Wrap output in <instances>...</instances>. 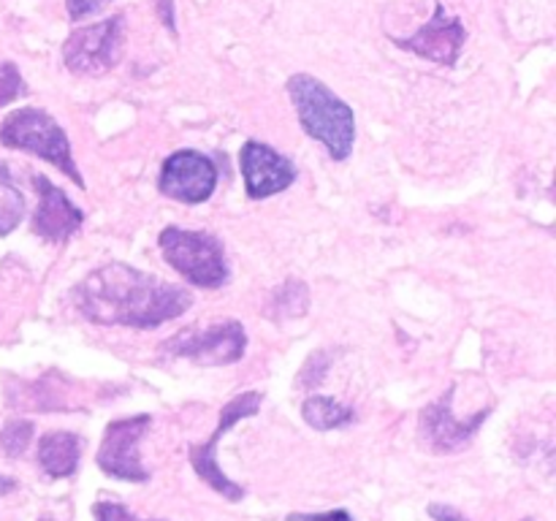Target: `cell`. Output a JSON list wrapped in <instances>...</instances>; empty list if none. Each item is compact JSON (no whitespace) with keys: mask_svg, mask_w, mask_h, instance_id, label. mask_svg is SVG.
I'll list each match as a JSON object with an SVG mask.
<instances>
[{"mask_svg":"<svg viewBox=\"0 0 556 521\" xmlns=\"http://www.w3.org/2000/svg\"><path fill=\"white\" fill-rule=\"evenodd\" d=\"M38 521H54V519H47V516H43V519H38Z\"/></svg>","mask_w":556,"mask_h":521,"instance_id":"27","label":"cell"},{"mask_svg":"<svg viewBox=\"0 0 556 521\" xmlns=\"http://www.w3.org/2000/svg\"><path fill=\"white\" fill-rule=\"evenodd\" d=\"M163 356L188 358L201 367H226L237 364L248 347V334L239 320L204 326V329H185L163 342Z\"/></svg>","mask_w":556,"mask_h":521,"instance_id":"6","label":"cell"},{"mask_svg":"<svg viewBox=\"0 0 556 521\" xmlns=\"http://www.w3.org/2000/svg\"><path fill=\"white\" fill-rule=\"evenodd\" d=\"M71 296L76 309L92 323L128 329H157L166 320L188 313L193 304L188 288L147 275L123 260H112L90 271Z\"/></svg>","mask_w":556,"mask_h":521,"instance_id":"1","label":"cell"},{"mask_svg":"<svg viewBox=\"0 0 556 521\" xmlns=\"http://www.w3.org/2000/svg\"><path fill=\"white\" fill-rule=\"evenodd\" d=\"M394 41L396 47L407 49V52L418 54V58L432 60V63L445 65V68H454L462 49H465L467 30L459 16H448L445 5L438 0L434 3V16L427 25L418 27L413 36L394 38Z\"/></svg>","mask_w":556,"mask_h":521,"instance_id":"10","label":"cell"},{"mask_svg":"<svg viewBox=\"0 0 556 521\" xmlns=\"http://www.w3.org/2000/svg\"><path fill=\"white\" fill-rule=\"evenodd\" d=\"M157 14H161L163 25H168V30L177 33V25H174V0H157Z\"/></svg>","mask_w":556,"mask_h":521,"instance_id":"25","label":"cell"},{"mask_svg":"<svg viewBox=\"0 0 556 521\" xmlns=\"http://www.w3.org/2000/svg\"><path fill=\"white\" fill-rule=\"evenodd\" d=\"M125 47V16L114 14L96 25H81L65 38L63 63L71 74L101 76L117 65Z\"/></svg>","mask_w":556,"mask_h":521,"instance_id":"5","label":"cell"},{"mask_svg":"<svg viewBox=\"0 0 556 521\" xmlns=\"http://www.w3.org/2000/svg\"><path fill=\"white\" fill-rule=\"evenodd\" d=\"M451 402H454V389L448 394L440 396L438 402H432L429 407L421 410V427L424 440L432 445V450L438 454H448V450H459L476 437V432L481 429V423L486 421L489 416V407L478 410L476 416H467V418H456L454 410H451Z\"/></svg>","mask_w":556,"mask_h":521,"instance_id":"12","label":"cell"},{"mask_svg":"<svg viewBox=\"0 0 556 521\" xmlns=\"http://www.w3.org/2000/svg\"><path fill=\"white\" fill-rule=\"evenodd\" d=\"M81 437L74 432H47L38 440V467L49 478H71L79 470Z\"/></svg>","mask_w":556,"mask_h":521,"instance_id":"14","label":"cell"},{"mask_svg":"<svg viewBox=\"0 0 556 521\" xmlns=\"http://www.w3.org/2000/svg\"><path fill=\"white\" fill-rule=\"evenodd\" d=\"M25 217V195L11 179L9 166L0 161V237H9Z\"/></svg>","mask_w":556,"mask_h":521,"instance_id":"17","label":"cell"},{"mask_svg":"<svg viewBox=\"0 0 556 521\" xmlns=\"http://www.w3.org/2000/svg\"><path fill=\"white\" fill-rule=\"evenodd\" d=\"M27 92L25 79H22L20 68L14 63H0V109L9 103L20 101Z\"/></svg>","mask_w":556,"mask_h":521,"instance_id":"20","label":"cell"},{"mask_svg":"<svg viewBox=\"0 0 556 521\" xmlns=\"http://www.w3.org/2000/svg\"><path fill=\"white\" fill-rule=\"evenodd\" d=\"M429 516H432L434 521H470L465 513H459L454 505H443V503L429 505Z\"/></svg>","mask_w":556,"mask_h":521,"instance_id":"24","label":"cell"},{"mask_svg":"<svg viewBox=\"0 0 556 521\" xmlns=\"http://www.w3.org/2000/svg\"><path fill=\"white\" fill-rule=\"evenodd\" d=\"M109 3H112V0H65V9H68L71 20L81 22L87 20V16L98 14L101 9H106Z\"/></svg>","mask_w":556,"mask_h":521,"instance_id":"22","label":"cell"},{"mask_svg":"<svg viewBox=\"0 0 556 521\" xmlns=\"http://www.w3.org/2000/svg\"><path fill=\"white\" fill-rule=\"evenodd\" d=\"M302 418L309 423V427L318 429V432H331V429H340V427H348V423H353L356 412H353V407L342 405L340 399H334V396L313 394L304 399Z\"/></svg>","mask_w":556,"mask_h":521,"instance_id":"15","label":"cell"},{"mask_svg":"<svg viewBox=\"0 0 556 521\" xmlns=\"http://www.w3.org/2000/svg\"><path fill=\"white\" fill-rule=\"evenodd\" d=\"M261 402H264V394H261V391H242V394H237L228 405H223L220 423H217V429L212 432V437L206 440V443H199L190 448V465H193L195 475H199L206 486L215 488L217 494L231 499V503H239V499L244 497V488L239 486V483H233L231 478L220 470V465H217V443H220L223 434L231 427H237L242 418L255 416Z\"/></svg>","mask_w":556,"mask_h":521,"instance_id":"7","label":"cell"},{"mask_svg":"<svg viewBox=\"0 0 556 521\" xmlns=\"http://www.w3.org/2000/svg\"><path fill=\"white\" fill-rule=\"evenodd\" d=\"M239 168L244 177V190L250 199L261 201L282 193L296 182V166L291 157L280 155L264 141H248L239 152Z\"/></svg>","mask_w":556,"mask_h":521,"instance_id":"11","label":"cell"},{"mask_svg":"<svg viewBox=\"0 0 556 521\" xmlns=\"http://www.w3.org/2000/svg\"><path fill=\"white\" fill-rule=\"evenodd\" d=\"M157 244H161V253L168 266L193 285L223 288L231 277L223 242L212 233L168 226L157 237Z\"/></svg>","mask_w":556,"mask_h":521,"instance_id":"4","label":"cell"},{"mask_svg":"<svg viewBox=\"0 0 556 521\" xmlns=\"http://www.w3.org/2000/svg\"><path fill=\"white\" fill-rule=\"evenodd\" d=\"M307 309H309V288H307V282L286 280L280 288H277L275 293H271V298H269V302H266L264 315L269 320H277V323H282V320L302 318V315L307 313Z\"/></svg>","mask_w":556,"mask_h":521,"instance_id":"16","label":"cell"},{"mask_svg":"<svg viewBox=\"0 0 556 521\" xmlns=\"http://www.w3.org/2000/svg\"><path fill=\"white\" fill-rule=\"evenodd\" d=\"M33 188L38 190V209L33 215V231L47 242H65L74 237L85 223V212L43 174L33 177Z\"/></svg>","mask_w":556,"mask_h":521,"instance_id":"13","label":"cell"},{"mask_svg":"<svg viewBox=\"0 0 556 521\" xmlns=\"http://www.w3.org/2000/svg\"><path fill=\"white\" fill-rule=\"evenodd\" d=\"M11 492H16V481L9 475H0V497H5Z\"/></svg>","mask_w":556,"mask_h":521,"instance_id":"26","label":"cell"},{"mask_svg":"<svg viewBox=\"0 0 556 521\" xmlns=\"http://www.w3.org/2000/svg\"><path fill=\"white\" fill-rule=\"evenodd\" d=\"M150 416L117 418V421L109 423L96 456L98 467L109 478H117V481L128 483L150 481V470L139 459V443L147 434V429H150Z\"/></svg>","mask_w":556,"mask_h":521,"instance_id":"8","label":"cell"},{"mask_svg":"<svg viewBox=\"0 0 556 521\" xmlns=\"http://www.w3.org/2000/svg\"><path fill=\"white\" fill-rule=\"evenodd\" d=\"M288 96L296 106L299 123L307 136L318 139L334 161H345L356 141V114L329 90L320 79L309 74H296L288 79Z\"/></svg>","mask_w":556,"mask_h":521,"instance_id":"2","label":"cell"},{"mask_svg":"<svg viewBox=\"0 0 556 521\" xmlns=\"http://www.w3.org/2000/svg\"><path fill=\"white\" fill-rule=\"evenodd\" d=\"M331 361H334V353H331V351H315L313 356L304 361L302 372H299V380H296L299 389H304V391L318 389V385L326 380V372H329Z\"/></svg>","mask_w":556,"mask_h":521,"instance_id":"19","label":"cell"},{"mask_svg":"<svg viewBox=\"0 0 556 521\" xmlns=\"http://www.w3.org/2000/svg\"><path fill=\"white\" fill-rule=\"evenodd\" d=\"M525 521H532V519H525Z\"/></svg>","mask_w":556,"mask_h":521,"instance_id":"28","label":"cell"},{"mask_svg":"<svg viewBox=\"0 0 556 521\" xmlns=\"http://www.w3.org/2000/svg\"><path fill=\"white\" fill-rule=\"evenodd\" d=\"M0 141L11 150L30 152V155L41 157V161L52 163L58 171H63L65 177L74 185L85 188V179H81L79 168L74 163V152H71V141L65 136V130L60 128L58 119L52 114H47L43 109L27 106L16 109L0 125Z\"/></svg>","mask_w":556,"mask_h":521,"instance_id":"3","label":"cell"},{"mask_svg":"<svg viewBox=\"0 0 556 521\" xmlns=\"http://www.w3.org/2000/svg\"><path fill=\"white\" fill-rule=\"evenodd\" d=\"M217 188V166L210 155L195 150H177L163 161L157 190L179 204H201Z\"/></svg>","mask_w":556,"mask_h":521,"instance_id":"9","label":"cell"},{"mask_svg":"<svg viewBox=\"0 0 556 521\" xmlns=\"http://www.w3.org/2000/svg\"><path fill=\"white\" fill-rule=\"evenodd\" d=\"M33 432H36V427H33V421H25V418H14V421L5 423V427L0 429V448H3V454H25L27 445L33 443Z\"/></svg>","mask_w":556,"mask_h":521,"instance_id":"18","label":"cell"},{"mask_svg":"<svg viewBox=\"0 0 556 521\" xmlns=\"http://www.w3.org/2000/svg\"><path fill=\"white\" fill-rule=\"evenodd\" d=\"M286 521H353L348 510H326V513H291Z\"/></svg>","mask_w":556,"mask_h":521,"instance_id":"23","label":"cell"},{"mask_svg":"<svg viewBox=\"0 0 556 521\" xmlns=\"http://www.w3.org/2000/svg\"><path fill=\"white\" fill-rule=\"evenodd\" d=\"M92 516H96V521H144V519H136L125 505L109 503V499H101V503L92 505ZM150 521H163V519H150Z\"/></svg>","mask_w":556,"mask_h":521,"instance_id":"21","label":"cell"}]
</instances>
